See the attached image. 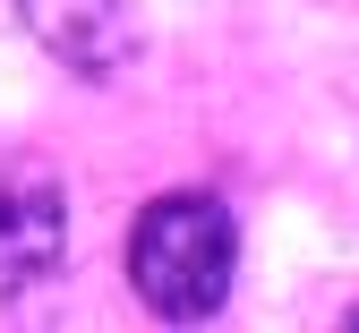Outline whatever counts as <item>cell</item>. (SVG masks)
<instances>
[{"label":"cell","instance_id":"6da1fadb","mask_svg":"<svg viewBox=\"0 0 359 333\" xmlns=\"http://www.w3.org/2000/svg\"><path fill=\"white\" fill-rule=\"evenodd\" d=\"M240 273V222L205 188H163L128 231V291H137L163 325H205L231 299Z\"/></svg>","mask_w":359,"mask_h":333},{"label":"cell","instance_id":"7a4b0ae2","mask_svg":"<svg viewBox=\"0 0 359 333\" xmlns=\"http://www.w3.org/2000/svg\"><path fill=\"white\" fill-rule=\"evenodd\" d=\"M69 257V188L52 163H0V299H26Z\"/></svg>","mask_w":359,"mask_h":333},{"label":"cell","instance_id":"3957f363","mask_svg":"<svg viewBox=\"0 0 359 333\" xmlns=\"http://www.w3.org/2000/svg\"><path fill=\"white\" fill-rule=\"evenodd\" d=\"M26 34L52 52L60 69L77 77H111L128 52H137V18H128V0H18Z\"/></svg>","mask_w":359,"mask_h":333},{"label":"cell","instance_id":"277c9868","mask_svg":"<svg viewBox=\"0 0 359 333\" xmlns=\"http://www.w3.org/2000/svg\"><path fill=\"white\" fill-rule=\"evenodd\" d=\"M334 333H359V308H351V316H342V325H334Z\"/></svg>","mask_w":359,"mask_h":333}]
</instances>
